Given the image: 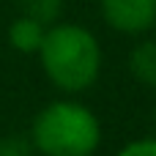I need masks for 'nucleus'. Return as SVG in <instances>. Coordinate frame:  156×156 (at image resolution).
I'll list each match as a JSON object with an SVG mask.
<instances>
[{"instance_id": "1", "label": "nucleus", "mask_w": 156, "mask_h": 156, "mask_svg": "<svg viewBox=\"0 0 156 156\" xmlns=\"http://www.w3.org/2000/svg\"><path fill=\"white\" fill-rule=\"evenodd\" d=\"M36 55L44 77L66 96L90 90L104 66V52L96 33L80 22L49 25Z\"/></svg>"}, {"instance_id": "3", "label": "nucleus", "mask_w": 156, "mask_h": 156, "mask_svg": "<svg viewBox=\"0 0 156 156\" xmlns=\"http://www.w3.org/2000/svg\"><path fill=\"white\" fill-rule=\"evenodd\" d=\"M99 11L121 36H145L156 27V0H99Z\"/></svg>"}, {"instance_id": "7", "label": "nucleus", "mask_w": 156, "mask_h": 156, "mask_svg": "<svg viewBox=\"0 0 156 156\" xmlns=\"http://www.w3.org/2000/svg\"><path fill=\"white\" fill-rule=\"evenodd\" d=\"M0 156H36V148L27 134L11 132L0 137Z\"/></svg>"}, {"instance_id": "6", "label": "nucleus", "mask_w": 156, "mask_h": 156, "mask_svg": "<svg viewBox=\"0 0 156 156\" xmlns=\"http://www.w3.org/2000/svg\"><path fill=\"white\" fill-rule=\"evenodd\" d=\"M19 14L41 22V25H55L63 16V0H19Z\"/></svg>"}, {"instance_id": "8", "label": "nucleus", "mask_w": 156, "mask_h": 156, "mask_svg": "<svg viewBox=\"0 0 156 156\" xmlns=\"http://www.w3.org/2000/svg\"><path fill=\"white\" fill-rule=\"evenodd\" d=\"M115 156H156V137H137V140H129Z\"/></svg>"}, {"instance_id": "2", "label": "nucleus", "mask_w": 156, "mask_h": 156, "mask_svg": "<svg viewBox=\"0 0 156 156\" xmlns=\"http://www.w3.org/2000/svg\"><path fill=\"white\" fill-rule=\"evenodd\" d=\"M27 137L38 156H93L101 145V121L88 104L66 96L33 115Z\"/></svg>"}, {"instance_id": "4", "label": "nucleus", "mask_w": 156, "mask_h": 156, "mask_svg": "<svg viewBox=\"0 0 156 156\" xmlns=\"http://www.w3.org/2000/svg\"><path fill=\"white\" fill-rule=\"evenodd\" d=\"M44 33H47V25H41V22L19 14L8 25V44L19 55H36L38 47H41V41H44Z\"/></svg>"}, {"instance_id": "5", "label": "nucleus", "mask_w": 156, "mask_h": 156, "mask_svg": "<svg viewBox=\"0 0 156 156\" xmlns=\"http://www.w3.org/2000/svg\"><path fill=\"white\" fill-rule=\"evenodd\" d=\"M126 63H129L132 77H134L140 85L156 90V38H143V41H137V44L132 47Z\"/></svg>"}, {"instance_id": "9", "label": "nucleus", "mask_w": 156, "mask_h": 156, "mask_svg": "<svg viewBox=\"0 0 156 156\" xmlns=\"http://www.w3.org/2000/svg\"><path fill=\"white\" fill-rule=\"evenodd\" d=\"M154 123H156V107H154Z\"/></svg>"}]
</instances>
